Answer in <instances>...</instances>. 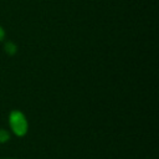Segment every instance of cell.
Segmentation results:
<instances>
[{"instance_id": "cell-2", "label": "cell", "mask_w": 159, "mask_h": 159, "mask_svg": "<svg viewBox=\"0 0 159 159\" xmlns=\"http://www.w3.org/2000/svg\"><path fill=\"white\" fill-rule=\"evenodd\" d=\"M4 50H5V52H6L7 55L12 56V55H15V53H16L17 47H16V45H15L12 41H7V42L4 45Z\"/></svg>"}, {"instance_id": "cell-5", "label": "cell", "mask_w": 159, "mask_h": 159, "mask_svg": "<svg viewBox=\"0 0 159 159\" xmlns=\"http://www.w3.org/2000/svg\"><path fill=\"white\" fill-rule=\"evenodd\" d=\"M2 159H15V158H2Z\"/></svg>"}, {"instance_id": "cell-1", "label": "cell", "mask_w": 159, "mask_h": 159, "mask_svg": "<svg viewBox=\"0 0 159 159\" xmlns=\"http://www.w3.org/2000/svg\"><path fill=\"white\" fill-rule=\"evenodd\" d=\"M9 123L12 129V132L17 137H24L27 133V120L22 112L20 111H12L9 116Z\"/></svg>"}, {"instance_id": "cell-4", "label": "cell", "mask_w": 159, "mask_h": 159, "mask_svg": "<svg viewBox=\"0 0 159 159\" xmlns=\"http://www.w3.org/2000/svg\"><path fill=\"white\" fill-rule=\"evenodd\" d=\"M4 36H5V31H4V29L0 26V41L4 39Z\"/></svg>"}, {"instance_id": "cell-3", "label": "cell", "mask_w": 159, "mask_h": 159, "mask_svg": "<svg viewBox=\"0 0 159 159\" xmlns=\"http://www.w3.org/2000/svg\"><path fill=\"white\" fill-rule=\"evenodd\" d=\"M10 139V134L7 130L5 129H0V144L1 143H6Z\"/></svg>"}]
</instances>
